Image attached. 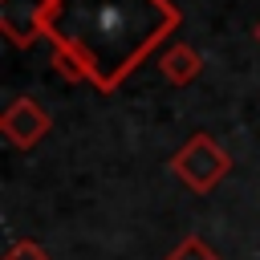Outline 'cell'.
<instances>
[{
	"instance_id": "1",
	"label": "cell",
	"mask_w": 260,
	"mask_h": 260,
	"mask_svg": "<svg viewBox=\"0 0 260 260\" xmlns=\"http://www.w3.org/2000/svg\"><path fill=\"white\" fill-rule=\"evenodd\" d=\"M179 20L183 12L175 0H53L45 37L61 77L110 93L179 28Z\"/></svg>"
},
{
	"instance_id": "2",
	"label": "cell",
	"mask_w": 260,
	"mask_h": 260,
	"mask_svg": "<svg viewBox=\"0 0 260 260\" xmlns=\"http://www.w3.org/2000/svg\"><path fill=\"white\" fill-rule=\"evenodd\" d=\"M171 171L179 175L183 187H191L195 195H207V191L232 171V154H228L211 134H191V138L171 154Z\"/></svg>"
},
{
	"instance_id": "3",
	"label": "cell",
	"mask_w": 260,
	"mask_h": 260,
	"mask_svg": "<svg viewBox=\"0 0 260 260\" xmlns=\"http://www.w3.org/2000/svg\"><path fill=\"white\" fill-rule=\"evenodd\" d=\"M49 8L53 0H0V32L8 37V45L28 49L32 41H41L49 24Z\"/></svg>"
},
{
	"instance_id": "4",
	"label": "cell",
	"mask_w": 260,
	"mask_h": 260,
	"mask_svg": "<svg viewBox=\"0 0 260 260\" xmlns=\"http://www.w3.org/2000/svg\"><path fill=\"white\" fill-rule=\"evenodd\" d=\"M49 126H53L49 110H45L41 102H32V98H12L8 110L0 114V134H4L16 150L37 146V142L49 134Z\"/></svg>"
},
{
	"instance_id": "5",
	"label": "cell",
	"mask_w": 260,
	"mask_h": 260,
	"mask_svg": "<svg viewBox=\"0 0 260 260\" xmlns=\"http://www.w3.org/2000/svg\"><path fill=\"white\" fill-rule=\"evenodd\" d=\"M158 69H162V77H167L171 85H191V81L203 73V57H199L191 45L175 41V45H167V49H162Z\"/></svg>"
},
{
	"instance_id": "6",
	"label": "cell",
	"mask_w": 260,
	"mask_h": 260,
	"mask_svg": "<svg viewBox=\"0 0 260 260\" xmlns=\"http://www.w3.org/2000/svg\"><path fill=\"white\" fill-rule=\"evenodd\" d=\"M167 260H219V256L211 252V244H207V240H199V236H187V240H183V244H179V248H175Z\"/></svg>"
},
{
	"instance_id": "7",
	"label": "cell",
	"mask_w": 260,
	"mask_h": 260,
	"mask_svg": "<svg viewBox=\"0 0 260 260\" xmlns=\"http://www.w3.org/2000/svg\"><path fill=\"white\" fill-rule=\"evenodd\" d=\"M4 260H49V252H45L41 244H32V240H16V244L4 252Z\"/></svg>"
},
{
	"instance_id": "8",
	"label": "cell",
	"mask_w": 260,
	"mask_h": 260,
	"mask_svg": "<svg viewBox=\"0 0 260 260\" xmlns=\"http://www.w3.org/2000/svg\"><path fill=\"white\" fill-rule=\"evenodd\" d=\"M252 37H256V45H260V20H256V28H252Z\"/></svg>"
}]
</instances>
